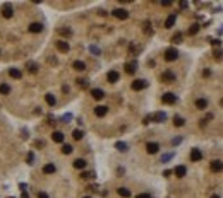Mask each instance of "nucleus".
<instances>
[{"mask_svg": "<svg viewBox=\"0 0 223 198\" xmlns=\"http://www.w3.org/2000/svg\"><path fill=\"white\" fill-rule=\"evenodd\" d=\"M177 58H179L177 48H168L167 51H165V60H167V62H175Z\"/></svg>", "mask_w": 223, "mask_h": 198, "instance_id": "nucleus-1", "label": "nucleus"}, {"mask_svg": "<svg viewBox=\"0 0 223 198\" xmlns=\"http://www.w3.org/2000/svg\"><path fill=\"white\" fill-rule=\"evenodd\" d=\"M161 101H163L165 104H175V103H177V96H175L173 92H165V94L161 96Z\"/></svg>", "mask_w": 223, "mask_h": 198, "instance_id": "nucleus-2", "label": "nucleus"}, {"mask_svg": "<svg viewBox=\"0 0 223 198\" xmlns=\"http://www.w3.org/2000/svg\"><path fill=\"white\" fill-rule=\"evenodd\" d=\"M134 90H143V89H146L148 87V82L144 80V79H137V80H134L132 82V86H130Z\"/></svg>", "mask_w": 223, "mask_h": 198, "instance_id": "nucleus-3", "label": "nucleus"}, {"mask_svg": "<svg viewBox=\"0 0 223 198\" xmlns=\"http://www.w3.org/2000/svg\"><path fill=\"white\" fill-rule=\"evenodd\" d=\"M161 80H163L165 84H172V82L175 80V73L172 72V70H165V72L161 73Z\"/></svg>", "mask_w": 223, "mask_h": 198, "instance_id": "nucleus-4", "label": "nucleus"}, {"mask_svg": "<svg viewBox=\"0 0 223 198\" xmlns=\"http://www.w3.org/2000/svg\"><path fill=\"white\" fill-rule=\"evenodd\" d=\"M113 17L120 19V21H125V19L129 17V12H127L125 9H115V10H113Z\"/></svg>", "mask_w": 223, "mask_h": 198, "instance_id": "nucleus-5", "label": "nucleus"}, {"mask_svg": "<svg viewBox=\"0 0 223 198\" xmlns=\"http://www.w3.org/2000/svg\"><path fill=\"white\" fill-rule=\"evenodd\" d=\"M201 159H203V152H201L199 149H192V150H190V161L199 162Z\"/></svg>", "mask_w": 223, "mask_h": 198, "instance_id": "nucleus-6", "label": "nucleus"}, {"mask_svg": "<svg viewBox=\"0 0 223 198\" xmlns=\"http://www.w3.org/2000/svg\"><path fill=\"white\" fill-rule=\"evenodd\" d=\"M118 79H120V73L117 72V70H110V72L107 73V80H108L110 84H115Z\"/></svg>", "mask_w": 223, "mask_h": 198, "instance_id": "nucleus-7", "label": "nucleus"}, {"mask_svg": "<svg viewBox=\"0 0 223 198\" xmlns=\"http://www.w3.org/2000/svg\"><path fill=\"white\" fill-rule=\"evenodd\" d=\"M12 14H14V12H12V5H10V3H5V5L2 7V16L5 19H10Z\"/></svg>", "mask_w": 223, "mask_h": 198, "instance_id": "nucleus-8", "label": "nucleus"}, {"mask_svg": "<svg viewBox=\"0 0 223 198\" xmlns=\"http://www.w3.org/2000/svg\"><path fill=\"white\" fill-rule=\"evenodd\" d=\"M209 169H211L213 173H220V171H223V162L222 161H211Z\"/></svg>", "mask_w": 223, "mask_h": 198, "instance_id": "nucleus-9", "label": "nucleus"}, {"mask_svg": "<svg viewBox=\"0 0 223 198\" xmlns=\"http://www.w3.org/2000/svg\"><path fill=\"white\" fill-rule=\"evenodd\" d=\"M69 48H71V46H69V43H67V41H62V39H60V41H57V50H58V51L67 53V51H69Z\"/></svg>", "mask_w": 223, "mask_h": 198, "instance_id": "nucleus-10", "label": "nucleus"}, {"mask_svg": "<svg viewBox=\"0 0 223 198\" xmlns=\"http://www.w3.org/2000/svg\"><path fill=\"white\" fill-rule=\"evenodd\" d=\"M41 31H43V24H39V22H31V24H29V33L38 34V33H41Z\"/></svg>", "mask_w": 223, "mask_h": 198, "instance_id": "nucleus-11", "label": "nucleus"}, {"mask_svg": "<svg viewBox=\"0 0 223 198\" xmlns=\"http://www.w3.org/2000/svg\"><path fill=\"white\" fill-rule=\"evenodd\" d=\"M146 150H148V154H156L160 150V145L156 144V142H148L146 144Z\"/></svg>", "mask_w": 223, "mask_h": 198, "instance_id": "nucleus-12", "label": "nucleus"}, {"mask_svg": "<svg viewBox=\"0 0 223 198\" xmlns=\"http://www.w3.org/2000/svg\"><path fill=\"white\" fill-rule=\"evenodd\" d=\"M107 113H108V108H107V106H96V108H94V114H96L98 118H103Z\"/></svg>", "mask_w": 223, "mask_h": 198, "instance_id": "nucleus-13", "label": "nucleus"}, {"mask_svg": "<svg viewBox=\"0 0 223 198\" xmlns=\"http://www.w3.org/2000/svg\"><path fill=\"white\" fill-rule=\"evenodd\" d=\"M173 173H175L177 178H184L187 174V169H186V166H177V167L173 169Z\"/></svg>", "mask_w": 223, "mask_h": 198, "instance_id": "nucleus-14", "label": "nucleus"}, {"mask_svg": "<svg viewBox=\"0 0 223 198\" xmlns=\"http://www.w3.org/2000/svg\"><path fill=\"white\" fill-rule=\"evenodd\" d=\"M52 140L57 142V144H62V142H64V133H62V132H53V133H52Z\"/></svg>", "mask_w": 223, "mask_h": 198, "instance_id": "nucleus-15", "label": "nucleus"}, {"mask_svg": "<svg viewBox=\"0 0 223 198\" xmlns=\"http://www.w3.org/2000/svg\"><path fill=\"white\" fill-rule=\"evenodd\" d=\"M91 96H93L96 101H100V99H103V97H105V92H103L101 89H93V90H91Z\"/></svg>", "mask_w": 223, "mask_h": 198, "instance_id": "nucleus-16", "label": "nucleus"}, {"mask_svg": "<svg viewBox=\"0 0 223 198\" xmlns=\"http://www.w3.org/2000/svg\"><path fill=\"white\" fill-rule=\"evenodd\" d=\"M9 75H10L12 79H21V77H22V72H21L19 69H14V67H12V69H9Z\"/></svg>", "mask_w": 223, "mask_h": 198, "instance_id": "nucleus-17", "label": "nucleus"}, {"mask_svg": "<svg viewBox=\"0 0 223 198\" xmlns=\"http://www.w3.org/2000/svg\"><path fill=\"white\" fill-rule=\"evenodd\" d=\"M43 173H45V174H53V173H55V166L50 164V162L45 164V166H43Z\"/></svg>", "mask_w": 223, "mask_h": 198, "instance_id": "nucleus-18", "label": "nucleus"}, {"mask_svg": "<svg viewBox=\"0 0 223 198\" xmlns=\"http://www.w3.org/2000/svg\"><path fill=\"white\" fill-rule=\"evenodd\" d=\"M175 19H177L175 14H172V16H168V17H167V21H165V27H167V29H170V27L175 24Z\"/></svg>", "mask_w": 223, "mask_h": 198, "instance_id": "nucleus-19", "label": "nucleus"}, {"mask_svg": "<svg viewBox=\"0 0 223 198\" xmlns=\"http://www.w3.org/2000/svg\"><path fill=\"white\" fill-rule=\"evenodd\" d=\"M72 67H74L77 72H82L84 69H86V65H84V62H81V60H75L74 63H72Z\"/></svg>", "mask_w": 223, "mask_h": 198, "instance_id": "nucleus-20", "label": "nucleus"}, {"mask_svg": "<svg viewBox=\"0 0 223 198\" xmlns=\"http://www.w3.org/2000/svg\"><path fill=\"white\" fill-rule=\"evenodd\" d=\"M117 193H118L122 198H130V190H127V188H118Z\"/></svg>", "mask_w": 223, "mask_h": 198, "instance_id": "nucleus-21", "label": "nucleus"}, {"mask_svg": "<svg viewBox=\"0 0 223 198\" xmlns=\"http://www.w3.org/2000/svg\"><path fill=\"white\" fill-rule=\"evenodd\" d=\"M151 118H153V120H156V121H158V123H161V121H165V118H167V114H165V113H161V111H160V113H156V114H153V116H151Z\"/></svg>", "mask_w": 223, "mask_h": 198, "instance_id": "nucleus-22", "label": "nucleus"}, {"mask_svg": "<svg viewBox=\"0 0 223 198\" xmlns=\"http://www.w3.org/2000/svg\"><path fill=\"white\" fill-rule=\"evenodd\" d=\"M136 67H137V65H136L134 62H132V63H125V72L129 73V75H132V73L136 72Z\"/></svg>", "mask_w": 223, "mask_h": 198, "instance_id": "nucleus-23", "label": "nucleus"}, {"mask_svg": "<svg viewBox=\"0 0 223 198\" xmlns=\"http://www.w3.org/2000/svg\"><path fill=\"white\" fill-rule=\"evenodd\" d=\"M196 108L197 109H206L208 108V101H206V99H197V101H196Z\"/></svg>", "mask_w": 223, "mask_h": 198, "instance_id": "nucleus-24", "label": "nucleus"}, {"mask_svg": "<svg viewBox=\"0 0 223 198\" xmlns=\"http://www.w3.org/2000/svg\"><path fill=\"white\" fill-rule=\"evenodd\" d=\"M74 167L75 169H84V167H86V161H84V159H75Z\"/></svg>", "mask_w": 223, "mask_h": 198, "instance_id": "nucleus-25", "label": "nucleus"}, {"mask_svg": "<svg viewBox=\"0 0 223 198\" xmlns=\"http://www.w3.org/2000/svg\"><path fill=\"white\" fill-rule=\"evenodd\" d=\"M45 101H46L50 106H55V103H57V99H55L53 94H46V96H45Z\"/></svg>", "mask_w": 223, "mask_h": 198, "instance_id": "nucleus-26", "label": "nucleus"}, {"mask_svg": "<svg viewBox=\"0 0 223 198\" xmlns=\"http://www.w3.org/2000/svg\"><path fill=\"white\" fill-rule=\"evenodd\" d=\"M184 123H186V120H184L182 116H175V118H173V125L175 126H184Z\"/></svg>", "mask_w": 223, "mask_h": 198, "instance_id": "nucleus-27", "label": "nucleus"}, {"mask_svg": "<svg viewBox=\"0 0 223 198\" xmlns=\"http://www.w3.org/2000/svg\"><path fill=\"white\" fill-rule=\"evenodd\" d=\"M197 33H199V24H192V26L189 27V34L194 36V34H197Z\"/></svg>", "mask_w": 223, "mask_h": 198, "instance_id": "nucleus-28", "label": "nucleus"}, {"mask_svg": "<svg viewBox=\"0 0 223 198\" xmlns=\"http://www.w3.org/2000/svg\"><path fill=\"white\" fill-rule=\"evenodd\" d=\"M58 34H62V36H71V34H72V31H71V29H69V27H60V29H58Z\"/></svg>", "mask_w": 223, "mask_h": 198, "instance_id": "nucleus-29", "label": "nucleus"}, {"mask_svg": "<svg viewBox=\"0 0 223 198\" xmlns=\"http://www.w3.org/2000/svg\"><path fill=\"white\" fill-rule=\"evenodd\" d=\"M82 135H84L82 130H74V132H72V138H74V140H81Z\"/></svg>", "mask_w": 223, "mask_h": 198, "instance_id": "nucleus-30", "label": "nucleus"}, {"mask_svg": "<svg viewBox=\"0 0 223 198\" xmlns=\"http://www.w3.org/2000/svg\"><path fill=\"white\" fill-rule=\"evenodd\" d=\"M10 92V87L7 86V84H0V94H3V96H7Z\"/></svg>", "mask_w": 223, "mask_h": 198, "instance_id": "nucleus-31", "label": "nucleus"}, {"mask_svg": "<svg viewBox=\"0 0 223 198\" xmlns=\"http://www.w3.org/2000/svg\"><path fill=\"white\" fill-rule=\"evenodd\" d=\"M28 70H29V73H36L38 72V65L36 63H33V62H29V63H28Z\"/></svg>", "mask_w": 223, "mask_h": 198, "instance_id": "nucleus-32", "label": "nucleus"}, {"mask_svg": "<svg viewBox=\"0 0 223 198\" xmlns=\"http://www.w3.org/2000/svg\"><path fill=\"white\" fill-rule=\"evenodd\" d=\"M115 147H117V150H120V152H125V150H127V144H124V142H117Z\"/></svg>", "mask_w": 223, "mask_h": 198, "instance_id": "nucleus-33", "label": "nucleus"}, {"mask_svg": "<svg viewBox=\"0 0 223 198\" xmlns=\"http://www.w3.org/2000/svg\"><path fill=\"white\" fill-rule=\"evenodd\" d=\"M62 152H64V154H71V152H72V145L64 144L62 145Z\"/></svg>", "mask_w": 223, "mask_h": 198, "instance_id": "nucleus-34", "label": "nucleus"}, {"mask_svg": "<svg viewBox=\"0 0 223 198\" xmlns=\"http://www.w3.org/2000/svg\"><path fill=\"white\" fill-rule=\"evenodd\" d=\"M77 86L82 87V89H86V87H88V80H86V79H77Z\"/></svg>", "mask_w": 223, "mask_h": 198, "instance_id": "nucleus-35", "label": "nucleus"}, {"mask_svg": "<svg viewBox=\"0 0 223 198\" xmlns=\"http://www.w3.org/2000/svg\"><path fill=\"white\" fill-rule=\"evenodd\" d=\"M172 41H173V43H180V41H182V33H175L173 38H172Z\"/></svg>", "mask_w": 223, "mask_h": 198, "instance_id": "nucleus-36", "label": "nucleus"}, {"mask_svg": "<svg viewBox=\"0 0 223 198\" xmlns=\"http://www.w3.org/2000/svg\"><path fill=\"white\" fill-rule=\"evenodd\" d=\"M213 56H215V60H222V58H223V51H222V50H215V55H213Z\"/></svg>", "mask_w": 223, "mask_h": 198, "instance_id": "nucleus-37", "label": "nucleus"}, {"mask_svg": "<svg viewBox=\"0 0 223 198\" xmlns=\"http://www.w3.org/2000/svg\"><path fill=\"white\" fill-rule=\"evenodd\" d=\"M144 33H146V34H151V33H153V29H151V22H146V24H144Z\"/></svg>", "mask_w": 223, "mask_h": 198, "instance_id": "nucleus-38", "label": "nucleus"}, {"mask_svg": "<svg viewBox=\"0 0 223 198\" xmlns=\"http://www.w3.org/2000/svg\"><path fill=\"white\" fill-rule=\"evenodd\" d=\"M33 159H35V154H33V152H29V154H28V159H26L28 164H33Z\"/></svg>", "mask_w": 223, "mask_h": 198, "instance_id": "nucleus-39", "label": "nucleus"}, {"mask_svg": "<svg viewBox=\"0 0 223 198\" xmlns=\"http://www.w3.org/2000/svg\"><path fill=\"white\" fill-rule=\"evenodd\" d=\"M81 176H82L84 180H89V178H93V174H91V173H82Z\"/></svg>", "mask_w": 223, "mask_h": 198, "instance_id": "nucleus-40", "label": "nucleus"}, {"mask_svg": "<svg viewBox=\"0 0 223 198\" xmlns=\"http://www.w3.org/2000/svg\"><path fill=\"white\" fill-rule=\"evenodd\" d=\"M211 45L213 46H220V39H211Z\"/></svg>", "mask_w": 223, "mask_h": 198, "instance_id": "nucleus-41", "label": "nucleus"}, {"mask_svg": "<svg viewBox=\"0 0 223 198\" xmlns=\"http://www.w3.org/2000/svg\"><path fill=\"white\" fill-rule=\"evenodd\" d=\"M38 198H48V195H46L45 191H39V193H38Z\"/></svg>", "mask_w": 223, "mask_h": 198, "instance_id": "nucleus-42", "label": "nucleus"}, {"mask_svg": "<svg viewBox=\"0 0 223 198\" xmlns=\"http://www.w3.org/2000/svg\"><path fill=\"white\" fill-rule=\"evenodd\" d=\"M136 198H151V197H149L148 193H141V195H137Z\"/></svg>", "mask_w": 223, "mask_h": 198, "instance_id": "nucleus-43", "label": "nucleus"}, {"mask_svg": "<svg viewBox=\"0 0 223 198\" xmlns=\"http://www.w3.org/2000/svg\"><path fill=\"white\" fill-rule=\"evenodd\" d=\"M91 51H93V55H100V50L94 48V46H91Z\"/></svg>", "mask_w": 223, "mask_h": 198, "instance_id": "nucleus-44", "label": "nucleus"}, {"mask_svg": "<svg viewBox=\"0 0 223 198\" xmlns=\"http://www.w3.org/2000/svg\"><path fill=\"white\" fill-rule=\"evenodd\" d=\"M170 157H172V154H168V156H165V157H163V162H167L168 159H170Z\"/></svg>", "mask_w": 223, "mask_h": 198, "instance_id": "nucleus-45", "label": "nucleus"}, {"mask_svg": "<svg viewBox=\"0 0 223 198\" xmlns=\"http://www.w3.org/2000/svg\"><path fill=\"white\" fill-rule=\"evenodd\" d=\"M211 198H220V197H218V195H213V197H211Z\"/></svg>", "mask_w": 223, "mask_h": 198, "instance_id": "nucleus-46", "label": "nucleus"}, {"mask_svg": "<svg viewBox=\"0 0 223 198\" xmlns=\"http://www.w3.org/2000/svg\"><path fill=\"white\" fill-rule=\"evenodd\" d=\"M222 106H223V99H222Z\"/></svg>", "mask_w": 223, "mask_h": 198, "instance_id": "nucleus-47", "label": "nucleus"}, {"mask_svg": "<svg viewBox=\"0 0 223 198\" xmlns=\"http://www.w3.org/2000/svg\"><path fill=\"white\" fill-rule=\"evenodd\" d=\"M84 198H91V197H84Z\"/></svg>", "mask_w": 223, "mask_h": 198, "instance_id": "nucleus-48", "label": "nucleus"}]
</instances>
